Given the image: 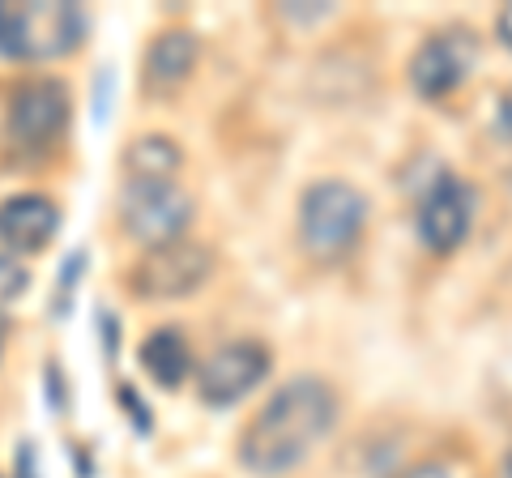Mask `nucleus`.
<instances>
[{
  "label": "nucleus",
  "mask_w": 512,
  "mask_h": 478,
  "mask_svg": "<svg viewBox=\"0 0 512 478\" xmlns=\"http://www.w3.org/2000/svg\"><path fill=\"white\" fill-rule=\"evenodd\" d=\"M180 163H184L180 146H175L171 137H163V133L137 137L133 146H128V154H124L128 180H171V175L180 171Z\"/></svg>",
  "instance_id": "ddd939ff"
},
{
  "label": "nucleus",
  "mask_w": 512,
  "mask_h": 478,
  "mask_svg": "<svg viewBox=\"0 0 512 478\" xmlns=\"http://www.w3.org/2000/svg\"><path fill=\"white\" fill-rule=\"evenodd\" d=\"M30 286V274L13 261V257H0V308H9L13 299H22Z\"/></svg>",
  "instance_id": "4468645a"
},
{
  "label": "nucleus",
  "mask_w": 512,
  "mask_h": 478,
  "mask_svg": "<svg viewBox=\"0 0 512 478\" xmlns=\"http://www.w3.org/2000/svg\"><path fill=\"white\" fill-rule=\"evenodd\" d=\"M69 107H73L69 90L52 82V77L26 82L9 99V137L22 150H47L64 133V124H69Z\"/></svg>",
  "instance_id": "6e6552de"
},
{
  "label": "nucleus",
  "mask_w": 512,
  "mask_h": 478,
  "mask_svg": "<svg viewBox=\"0 0 512 478\" xmlns=\"http://www.w3.org/2000/svg\"><path fill=\"white\" fill-rule=\"evenodd\" d=\"M406 478H466L457 466H448V461H423V466H414Z\"/></svg>",
  "instance_id": "dca6fc26"
},
{
  "label": "nucleus",
  "mask_w": 512,
  "mask_h": 478,
  "mask_svg": "<svg viewBox=\"0 0 512 478\" xmlns=\"http://www.w3.org/2000/svg\"><path fill=\"white\" fill-rule=\"evenodd\" d=\"M0 350H5V333H0Z\"/></svg>",
  "instance_id": "a211bd4d"
},
{
  "label": "nucleus",
  "mask_w": 512,
  "mask_h": 478,
  "mask_svg": "<svg viewBox=\"0 0 512 478\" xmlns=\"http://www.w3.org/2000/svg\"><path fill=\"white\" fill-rule=\"evenodd\" d=\"M60 231V205L43 193H18L0 201V244L13 252H39Z\"/></svg>",
  "instance_id": "9d476101"
},
{
  "label": "nucleus",
  "mask_w": 512,
  "mask_h": 478,
  "mask_svg": "<svg viewBox=\"0 0 512 478\" xmlns=\"http://www.w3.org/2000/svg\"><path fill=\"white\" fill-rule=\"evenodd\" d=\"M141 368L154 376V385L163 389H180L188 372H192V350L180 329H154L146 342H141Z\"/></svg>",
  "instance_id": "f8f14e48"
},
{
  "label": "nucleus",
  "mask_w": 512,
  "mask_h": 478,
  "mask_svg": "<svg viewBox=\"0 0 512 478\" xmlns=\"http://www.w3.org/2000/svg\"><path fill=\"white\" fill-rule=\"evenodd\" d=\"M495 133H500V141H512V86L495 99Z\"/></svg>",
  "instance_id": "2eb2a0df"
},
{
  "label": "nucleus",
  "mask_w": 512,
  "mask_h": 478,
  "mask_svg": "<svg viewBox=\"0 0 512 478\" xmlns=\"http://www.w3.org/2000/svg\"><path fill=\"white\" fill-rule=\"evenodd\" d=\"M495 35H500V43L512 52V5L500 9V18H495Z\"/></svg>",
  "instance_id": "f3484780"
},
{
  "label": "nucleus",
  "mask_w": 512,
  "mask_h": 478,
  "mask_svg": "<svg viewBox=\"0 0 512 478\" xmlns=\"http://www.w3.org/2000/svg\"><path fill=\"white\" fill-rule=\"evenodd\" d=\"M86 39V9L73 0L0 5V52L13 60H64Z\"/></svg>",
  "instance_id": "7ed1b4c3"
},
{
  "label": "nucleus",
  "mask_w": 512,
  "mask_h": 478,
  "mask_svg": "<svg viewBox=\"0 0 512 478\" xmlns=\"http://www.w3.org/2000/svg\"><path fill=\"white\" fill-rule=\"evenodd\" d=\"M338 427V393L320 376H295L239 436V466L256 478L291 474L312 457V449Z\"/></svg>",
  "instance_id": "f257e3e1"
},
{
  "label": "nucleus",
  "mask_w": 512,
  "mask_h": 478,
  "mask_svg": "<svg viewBox=\"0 0 512 478\" xmlns=\"http://www.w3.org/2000/svg\"><path fill=\"white\" fill-rule=\"evenodd\" d=\"M214 274V252L192 239H171V244L146 248V257L133 265L128 286L137 299H184L201 291L205 278Z\"/></svg>",
  "instance_id": "39448f33"
},
{
  "label": "nucleus",
  "mask_w": 512,
  "mask_h": 478,
  "mask_svg": "<svg viewBox=\"0 0 512 478\" xmlns=\"http://www.w3.org/2000/svg\"><path fill=\"white\" fill-rule=\"evenodd\" d=\"M478 60V39L470 30H440L410 56V86L423 99H444L470 77Z\"/></svg>",
  "instance_id": "1a4fd4ad"
},
{
  "label": "nucleus",
  "mask_w": 512,
  "mask_h": 478,
  "mask_svg": "<svg viewBox=\"0 0 512 478\" xmlns=\"http://www.w3.org/2000/svg\"><path fill=\"white\" fill-rule=\"evenodd\" d=\"M367 231V197L346 180H316L299 197V244L312 261L333 265L355 252Z\"/></svg>",
  "instance_id": "f03ea898"
},
{
  "label": "nucleus",
  "mask_w": 512,
  "mask_h": 478,
  "mask_svg": "<svg viewBox=\"0 0 512 478\" xmlns=\"http://www.w3.org/2000/svg\"><path fill=\"white\" fill-rule=\"evenodd\" d=\"M120 222L124 231L146 248L184 239L192 222V197L175 180H124L120 193Z\"/></svg>",
  "instance_id": "20e7f679"
},
{
  "label": "nucleus",
  "mask_w": 512,
  "mask_h": 478,
  "mask_svg": "<svg viewBox=\"0 0 512 478\" xmlns=\"http://www.w3.org/2000/svg\"><path fill=\"white\" fill-rule=\"evenodd\" d=\"M274 368L265 342H227L197 368V397L214 410H227L261 385Z\"/></svg>",
  "instance_id": "423d86ee"
},
{
  "label": "nucleus",
  "mask_w": 512,
  "mask_h": 478,
  "mask_svg": "<svg viewBox=\"0 0 512 478\" xmlns=\"http://www.w3.org/2000/svg\"><path fill=\"white\" fill-rule=\"evenodd\" d=\"M197 69V35L192 30H163L146 52V86L158 94L180 90Z\"/></svg>",
  "instance_id": "9b49d317"
},
{
  "label": "nucleus",
  "mask_w": 512,
  "mask_h": 478,
  "mask_svg": "<svg viewBox=\"0 0 512 478\" xmlns=\"http://www.w3.org/2000/svg\"><path fill=\"white\" fill-rule=\"evenodd\" d=\"M474 214H478L474 184L461 180V175H440V180L427 188V197L419 201L414 227H419L423 248L448 257V252H457L461 244H466V235L474 227Z\"/></svg>",
  "instance_id": "0eeeda50"
}]
</instances>
